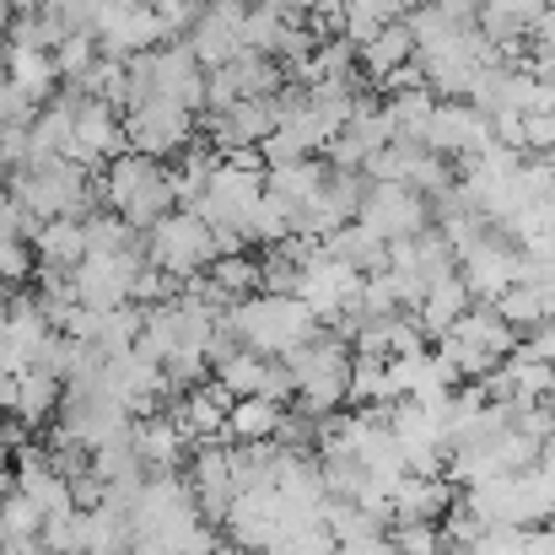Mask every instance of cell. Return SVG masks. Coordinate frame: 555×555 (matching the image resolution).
<instances>
[{
    "label": "cell",
    "mask_w": 555,
    "mask_h": 555,
    "mask_svg": "<svg viewBox=\"0 0 555 555\" xmlns=\"http://www.w3.org/2000/svg\"><path fill=\"white\" fill-rule=\"evenodd\" d=\"M227 330L237 335V346H248L259 357H286L302 340H313L324 324L297 292H254L227 308Z\"/></svg>",
    "instance_id": "1"
},
{
    "label": "cell",
    "mask_w": 555,
    "mask_h": 555,
    "mask_svg": "<svg viewBox=\"0 0 555 555\" xmlns=\"http://www.w3.org/2000/svg\"><path fill=\"white\" fill-rule=\"evenodd\" d=\"M351 340H340L335 330L324 335H313V340H302L297 351H286L281 362L292 372V404L302 410V415H335L340 404H346V383H351Z\"/></svg>",
    "instance_id": "2"
},
{
    "label": "cell",
    "mask_w": 555,
    "mask_h": 555,
    "mask_svg": "<svg viewBox=\"0 0 555 555\" xmlns=\"http://www.w3.org/2000/svg\"><path fill=\"white\" fill-rule=\"evenodd\" d=\"M11 199H16L33 221L87 216V210L98 205V179H92V168H81V163H70V157H38V163L11 168Z\"/></svg>",
    "instance_id": "3"
},
{
    "label": "cell",
    "mask_w": 555,
    "mask_h": 555,
    "mask_svg": "<svg viewBox=\"0 0 555 555\" xmlns=\"http://www.w3.org/2000/svg\"><path fill=\"white\" fill-rule=\"evenodd\" d=\"M216 259V232L199 210L189 205H173L152 232H146V264L168 270L173 281H189V275H205V264Z\"/></svg>",
    "instance_id": "4"
},
{
    "label": "cell",
    "mask_w": 555,
    "mask_h": 555,
    "mask_svg": "<svg viewBox=\"0 0 555 555\" xmlns=\"http://www.w3.org/2000/svg\"><path fill=\"white\" fill-rule=\"evenodd\" d=\"M184 146H194V114L173 98H141L135 108H125V152L173 163Z\"/></svg>",
    "instance_id": "5"
},
{
    "label": "cell",
    "mask_w": 555,
    "mask_h": 555,
    "mask_svg": "<svg viewBox=\"0 0 555 555\" xmlns=\"http://www.w3.org/2000/svg\"><path fill=\"white\" fill-rule=\"evenodd\" d=\"M141 264H146V243H135V248H114V254H87V259L70 270L76 302H81V308H98V313L130 302V286H135Z\"/></svg>",
    "instance_id": "6"
},
{
    "label": "cell",
    "mask_w": 555,
    "mask_h": 555,
    "mask_svg": "<svg viewBox=\"0 0 555 555\" xmlns=\"http://www.w3.org/2000/svg\"><path fill=\"white\" fill-rule=\"evenodd\" d=\"M130 70L146 81V92L184 103L189 114H199V108H205V65L189 54V43H157V49L135 54V60H130Z\"/></svg>",
    "instance_id": "7"
},
{
    "label": "cell",
    "mask_w": 555,
    "mask_h": 555,
    "mask_svg": "<svg viewBox=\"0 0 555 555\" xmlns=\"http://www.w3.org/2000/svg\"><path fill=\"white\" fill-rule=\"evenodd\" d=\"M357 221L372 227L383 243H404V237H415V232L431 227V199L415 194L410 184H377V179H367V194L357 205Z\"/></svg>",
    "instance_id": "8"
},
{
    "label": "cell",
    "mask_w": 555,
    "mask_h": 555,
    "mask_svg": "<svg viewBox=\"0 0 555 555\" xmlns=\"http://www.w3.org/2000/svg\"><path fill=\"white\" fill-rule=\"evenodd\" d=\"M313 313H319V324H335L351 302H357V292H362V275L346 264V259H335V254H324V243L297 264V286H292Z\"/></svg>",
    "instance_id": "9"
},
{
    "label": "cell",
    "mask_w": 555,
    "mask_h": 555,
    "mask_svg": "<svg viewBox=\"0 0 555 555\" xmlns=\"http://www.w3.org/2000/svg\"><path fill=\"white\" fill-rule=\"evenodd\" d=\"M281 81H286L281 60H270L259 49H243L227 65L205 70V108L199 114H216V108H227L237 98H270V92H281Z\"/></svg>",
    "instance_id": "10"
},
{
    "label": "cell",
    "mask_w": 555,
    "mask_h": 555,
    "mask_svg": "<svg viewBox=\"0 0 555 555\" xmlns=\"http://www.w3.org/2000/svg\"><path fill=\"white\" fill-rule=\"evenodd\" d=\"M421 146L437 157H480L491 146V119L464 98H437V108L421 130Z\"/></svg>",
    "instance_id": "11"
},
{
    "label": "cell",
    "mask_w": 555,
    "mask_h": 555,
    "mask_svg": "<svg viewBox=\"0 0 555 555\" xmlns=\"http://www.w3.org/2000/svg\"><path fill=\"white\" fill-rule=\"evenodd\" d=\"M92 38H98V49L114 54V60H135V54L168 43V33H163L152 0H108L103 16H98V27H92Z\"/></svg>",
    "instance_id": "12"
},
{
    "label": "cell",
    "mask_w": 555,
    "mask_h": 555,
    "mask_svg": "<svg viewBox=\"0 0 555 555\" xmlns=\"http://www.w3.org/2000/svg\"><path fill=\"white\" fill-rule=\"evenodd\" d=\"M119 152H125V119H119V108L103 103V98H81V108H76V119H70V146H65V157L81 163V168H103V163L119 157Z\"/></svg>",
    "instance_id": "13"
},
{
    "label": "cell",
    "mask_w": 555,
    "mask_h": 555,
    "mask_svg": "<svg viewBox=\"0 0 555 555\" xmlns=\"http://www.w3.org/2000/svg\"><path fill=\"white\" fill-rule=\"evenodd\" d=\"M243 16H248V0H210V5H199V16H194V27L184 38L189 54L205 70H216L232 54H243Z\"/></svg>",
    "instance_id": "14"
},
{
    "label": "cell",
    "mask_w": 555,
    "mask_h": 555,
    "mask_svg": "<svg viewBox=\"0 0 555 555\" xmlns=\"http://www.w3.org/2000/svg\"><path fill=\"white\" fill-rule=\"evenodd\" d=\"M518 259H524V248L513 243V237H496V227L459 259V275H464V286H469V297L475 302H496L513 281H518Z\"/></svg>",
    "instance_id": "15"
},
{
    "label": "cell",
    "mask_w": 555,
    "mask_h": 555,
    "mask_svg": "<svg viewBox=\"0 0 555 555\" xmlns=\"http://www.w3.org/2000/svg\"><path fill=\"white\" fill-rule=\"evenodd\" d=\"M189 491H194L199 518H205L210 529H221V524H227V507H232V496H237L232 448H221V437H216V442H199V453H194V464H189Z\"/></svg>",
    "instance_id": "16"
},
{
    "label": "cell",
    "mask_w": 555,
    "mask_h": 555,
    "mask_svg": "<svg viewBox=\"0 0 555 555\" xmlns=\"http://www.w3.org/2000/svg\"><path fill=\"white\" fill-rule=\"evenodd\" d=\"M453 496H459V486L448 475H410L404 469L388 486V513H393V524H437L453 507Z\"/></svg>",
    "instance_id": "17"
},
{
    "label": "cell",
    "mask_w": 555,
    "mask_h": 555,
    "mask_svg": "<svg viewBox=\"0 0 555 555\" xmlns=\"http://www.w3.org/2000/svg\"><path fill=\"white\" fill-rule=\"evenodd\" d=\"M130 448H135V459L146 469H179V459H184L194 442H189V431L179 426V415L163 404V410L130 421Z\"/></svg>",
    "instance_id": "18"
},
{
    "label": "cell",
    "mask_w": 555,
    "mask_h": 555,
    "mask_svg": "<svg viewBox=\"0 0 555 555\" xmlns=\"http://www.w3.org/2000/svg\"><path fill=\"white\" fill-rule=\"evenodd\" d=\"M33 259L43 264V270H76L81 259H87V227H81V216H49V221H38L33 227Z\"/></svg>",
    "instance_id": "19"
},
{
    "label": "cell",
    "mask_w": 555,
    "mask_h": 555,
    "mask_svg": "<svg viewBox=\"0 0 555 555\" xmlns=\"http://www.w3.org/2000/svg\"><path fill=\"white\" fill-rule=\"evenodd\" d=\"M60 399H65V383L54 377V372L43 367H27L16 372V388H11V421L16 426H27V431H38V426H49V415L60 410Z\"/></svg>",
    "instance_id": "20"
},
{
    "label": "cell",
    "mask_w": 555,
    "mask_h": 555,
    "mask_svg": "<svg viewBox=\"0 0 555 555\" xmlns=\"http://www.w3.org/2000/svg\"><path fill=\"white\" fill-rule=\"evenodd\" d=\"M404 60H415V38H410V22H404V16L383 22L372 38H362V43H357V70L367 76L372 87H377L388 70H399Z\"/></svg>",
    "instance_id": "21"
},
{
    "label": "cell",
    "mask_w": 555,
    "mask_h": 555,
    "mask_svg": "<svg viewBox=\"0 0 555 555\" xmlns=\"http://www.w3.org/2000/svg\"><path fill=\"white\" fill-rule=\"evenodd\" d=\"M469 302H475V297H469L464 275H459V270H448V275H437V281L421 292V302H415L410 313H415V324L426 330V340H437V335H448V330H453V319H459Z\"/></svg>",
    "instance_id": "22"
},
{
    "label": "cell",
    "mask_w": 555,
    "mask_h": 555,
    "mask_svg": "<svg viewBox=\"0 0 555 555\" xmlns=\"http://www.w3.org/2000/svg\"><path fill=\"white\" fill-rule=\"evenodd\" d=\"M5 81H16L33 103H49L60 92V70H54V49H33V43H5Z\"/></svg>",
    "instance_id": "23"
},
{
    "label": "cell",
    "mask_w": 555,
    "mask_h": 555,
    "mask_svg": "<svg viewBox=\"0 0 555 555\" xmlns=\"http://www.w3.org/2000/svg\"><path fill=\"white\" fill-rule=\"evenodd\" d=\"M281 421H286V404H275L264 393H243L227 410V437L232 442H270L281 431Z\"/></svg>",
    "instance_id": "24"
},
{
    "label": "cell",
    "mask_w": 555,
    "mask_h": 555,
    "mask_svg": "<svg viewBox=\"0 0 555 555\" xmlns=\"http://www.w3.org/2000/svg\"><path fill=\"white\" fill-rule=\"evenodd\" d=\"M324 254H335V259H346L357 275H372V270H383V254H388V243L362 227V221H340L330 237H324Z\"/></svg>",
    "instance_id": "25"
},
{
    "label": "cell",
    "mask_w": 555,
    "mask_h": 555,
    "mask_svg": "<svg viewBox=\"0 0 555 555\" xmlns=\"http://www.w3.org/2000/svg\"><path fill=\"white\" fill-rule=\"evenodd\" d=\"M205 281H210V292L232 308L237 297H254V292H259V259H254V254H243V248L216 254V259L205 264Z\"/></svg>",
    "instance_id": "26"
},
{
    "label": "cell",
    "mask_w": 555,
    "mask_h": 555,
    "mask_svg": "<svg viewBox=\"0 0 555 555\" xmlns=\"http://www.w3.org/2000/svg\"><path fill=\"white\" fill-rule=\"evenodd\" d=\"M431 108H437V92L431 87H404V92H388L383 98V114H388V125H393L399 141H421Z\"/></svg>",
    "instance_id": "27"
},
{
    "label": "cell",
    "mask_w": 555,
    "mask_h": 555,
    "mask_svg": "<svg viewBox=\"0 0 555 555\" xmlns=\"http://www.w3.org/2000/svg\"><path fill=\"white\" fill-rule=\"evenodd\" d=\"M388 399H393L388 362H383V357H367V351H357V357H351V383H346V404L367 410V404H388Z\"/></svg>",
    "instance_id": "28"
},
{
    "label": "cell",
    "mask_w": 555,
    "mask_h": 555,
    "mask_svg": "<svg viewBox=\"0 0 555 555\" xmlns=\"http://www.w3.org/2000/svg\"><path fill=\"white\" fill-rule=\"evenodd\" d=\"M38 529H43V513H38V507H33V502H27L16 486H11V491L0 496V551L11 555L22 540H33Z\"/></svg>",
    "instance_id": "29"
},
{
    "label": "cell",
    "mask_w": 555,
    "mask_h": 555,
    "mask_svg": "<svg viewBox=\"0 0 555 555\" xmlns=\"http://www.w3.org/2000/svg\"><path fill=\"white\" fill-rule=\"evenodd\" d=\"M513 330H534V324H545L551 319V308H545V297H540V286H529V281H513L496 302H491Z\"/></svg>",
    "instance_id": "30"
},
{
    "label": "cell",
    "mask_w": 555,
    "mask_h": 555,
    "mask_svg": "<svg viewBox=\"0 0 555 555\" xmlns=\"http://www.w3.org/2000/svg\"><path fill=\"white\" fill-rule=\"evenodd\" d=\"M399 11H393V0H340V11H335V27L351 38V43H362L372 38L383 22H393Z\"/></svg>",
    "instance_id": "31"
},
{
    "label": "cell",
    "mask_w": 555,
    "mask_h": 555,
    "mask_svg": "<svg viewBox=\"0 0 555 555\" xmlns=\"http://www.w3.org/2000/svg\"><path fill=\"white\" fill-rule=\"evenodd\" d=\"M98 54H103V49H98L92 33H65V38L54 43V70H60V81H81Z\"/></svg>",
    "instance_id": "32"
},
{
    "label": "cell",
    "mask_w": 555,
    "mask_h": 555,
    "mask_svg": "<svg viewBox=\"0 0 555 555\" xmlns=\"http://www.w3.org/2000/svg\"><path fill=\"white\" fill-rule=\"evenodd\" d=\"M388 540L399 555H442V529L437 524H388Z\"/></svg>",
    "instance_id": "33"
},
{
    "label": "cell",
    "mask_w": 555,
    "mask_h": 555,
    "mask_svg": "<svg viewBox=\"0 0 555 555\" xmlns=\"http://www.w3.org/2000/svg\"><path fill=\"white\" fill-rule=\"evenodd\" d=\"M264 555H335V540L324 524H308V529H286Z\"/></svg>",
    "instance_id": "34"
},
{
    "label": "cell",
    "mask_w": 555,
    "mask_h": 555,
    "mask_svg": "<svg viewBox=\"0 0 555 555\" xmlns=\"http://www.w3.org/2000/svg\"><path fill=\"white\" fill-rule=\"evenodd\" d=\"M33 270H38L33 243L27 237H5L0 243V286H22V281H33Z\"/></svg>",
    "instance_id": "35"
},
{
    "label": "cell",
    "mask_w": 555,
    "mask_h": 555,
    "mask_svg": "<svg viewBox=\"0 0 555 555\" xmlns=\"http://www.w3.org/2000/svg\"><path fill=\"white\" fill-rule=\"evenodd\" d=\"M33 114H38V103H33L16 81H5V76H0V130H27V125H33Z\"/></svg>",
    "instance_id": "36"
},
{
    "label": "cell",
    "mask_w": 555,
    "mask_h": 555,
    "mask_svg": "<svg viewBox=\"0 0 555 555\" xmlns=\"http://www.w3.org/2000/svg\"><path fill=\"white\" fill-rule=\"evenodd\" d=\"M524 152L529 157H540V152L551 157L555 152V108H529L524 114Z\"/></svg>",
    "instance_id": "37"
},
{
    "label": "cell",
    "mask_w": 555,
    "mask_h": 555,
    "mask_svg": "<svg viewBox=\"0 0 555 555\" xmlns=\"http://www.w3.org/2000/svg\"><path fill=\"white\" fill-rule=\"evenodd\" d=\"M152 11H157L163 33H168V38H179V33H189V27H194L199 0H152Z\"/></svg>",
    "instance_id": "38"
},
{
    "label": "cell",
    "mask_w": 555,
    "mask_h": 555,
    "mask_svg": "<svg viewBox=\"0 0 555 555\" xmlns=\"http://www.w3.org/2000/svg\"><path fill=\"white\" fill-rule=\"evenodd\" d=\"M103 5H108V0H60L54 11L65 16V27H70V33H92V27H98V16H103Z\"/></svg>",
    "instance_id": "39"
},
{
    "label": "cell",
    "mask_w": 555,
    "mask_h": 555,
    "mask_svg": "<svg viewBox=\"0 0 555 555\" xmlns=\"http://www.w3.org/2000/svg\"><path fill=\"white\" fill-rule=\"evenodd\" d=\"M524 351H529V357H540L545 367H555V319L534 324V330L524 335Z\"/></svg>",
    "instance_id": "40"
},
{
    "label": "cell",
    "mask_w": 555,
    "mask_h": 555,
    "mask_svg": "<svg viewBox=\"0 0 555 555\" xmlns=\"http://www.w3.org/2000/svg\"><path fill=\"white\" fill-rule=\"evenodd\" d=\"M297 16H313V22H335V11H340V0H286Z\"/></svg>",
    "instance_id": "41"
},
{
    "label": "cell",
    "mask_w": 555,
    "mask_h": 555,
    "mask_svg": "<svg viewBox=\"0 0 555 555\" xmlns=\"http://www.w3.org/2000/svg\"><path fill=\"white\" fill-rule=\"evenodd\" d=\"M486 5H502V11H518V16L529 22L534 11H545V5H555V0H486Z\"/></svg>",
    "instance_id": "42"
},
{
    "label": "cell",
    "mask_w": 555,
    "mask_h": 555,
    "mask_svg": "<svg viewBox=\"0 0 555 555\" xmlns=\"http://www.w3.org/2000/svg\"><path fill=\"white\" fill-rule=\"evenodd\" d=\"M11 555H54V551H49V545H43V540L33 534V540H22V545H16V551H11Z\"/></svg>",
    "instance_id": "43"
},
{
    "label": "cell",
    "mask_w": 555,
    "mask_h": 555,
    "mask_svg": "<svg viewBox=\"0 0 555 555\" xmlns=\"http://www.w3.org/2000/svg\"><path fill=\"white\" fill-rule=\"evenodd\" d=\"M11 16H16V0H0V38L11 33Z\"/></svg>",
    "instance_id": "44"
},
{
    "label": "cell",
    "mask_w": 555,
    "mask_h": 555,
    "mask_svg": "<svg viewBox=\"0 0 555 555\" xmlns=\"http://www.w3.org/2000/svg\"><path fill=\"white\" fill-rule=\"evenodd\" d=\"M60 0H22V11H54Z\"/></svg>",
    "instance_id": "45"
},
{
    "label": "cell",
    "mask_w": 555,
    "mask_h": 555,
    "mask_svg": "<svg viewBox=\"0 0 555 555\" xmlns=\"http://www.w3.org/2000/svg\"><path fill=\"white\" fill-rule=\"evenodd\" d=\"M232 555H264V551H232Z\"/></svg>",
    "instance_id": "46"
},
{
    "label": "cell",
    "mask_w": 555,
    "mask_h": 555,
    "mask_svg": "<svg viewBox=\"0 0 555 555\" xmlns=\"http://www.w3.org/2000/svg\"><path fill=\"white\" fill-rule=\"evenodd\" d=\"M194 555H216V551H194Z\"/></svg>",
    "instance_id": "47"
},
{
    "label": "cell",
    "mask_w": 555,
    "mask_h": 555,
    "mask_svg": "<svg viewBox=\"0 0 555 555\" xmlns=\"http://www.w3.org/2000/svg\"><path fill=\"white\" fill-rule=\"evenodd\" d=\"M551 529H555V513H551Z\"/></svg>",
    "instance_id": "48"
},
{
    "label": "cell",
    "mask_w": 555,
    "mask_h": 555,
    "mask_svg": "<svg viewBox=\"0 0 555 555\" xmlns=\"http://www.w3.org/2000/svg\"><path fill=\"white\" fill-rule=\"evenodd\" d=\"M0 555H5V551H0Z\"/></svg>",
    "instance_id": "49"
}]
</instances>
